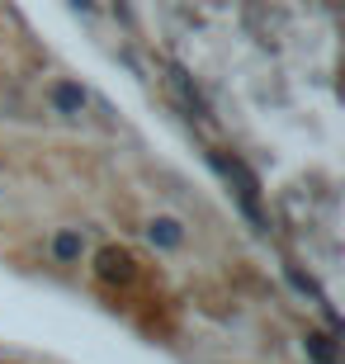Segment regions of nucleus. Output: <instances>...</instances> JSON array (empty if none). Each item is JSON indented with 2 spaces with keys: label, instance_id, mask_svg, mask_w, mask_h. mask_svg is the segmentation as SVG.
I'll return each mask as SVG.
<instances>
[{
  "label": "nucleus",
  "instance_id": "nucleus-4",
  "mask_svg": "<svg viewBox=\"0 0 345 364\" xmlns=\"http://www.w3.org/2000/svg\"><path fill=\"white\" fill-rule=\"evenodd\" d=\"M307 355H312V360L317 364H336L341 360V346H336V331H307Z\"/></svg>",
  "mask_w": 345,
  "mask_h": 364
},
{
  "label": "nucleus",
  "instance_id": "nucleus-3",
  "mask_svg": "<svg viewBox=\"0 0 345 364\" xmlns=\"http://www.w3.org/2000/svg\"><path fill=\"white\" fill-rule=\"evenodd\" d=\"M48 251H53L57 265H80V256H85V237H80L76 228H62V232H53Z\"/></svg>",
  "mask_w": 345,
  "mask_h": 364
},
{
  "label": "nucleus",
  "instance_id": "nucleus-7",
  "mask_svg": "<svg viewBox=\"0 0 345 364\" xmlns=\"http://www.w3.org/2000/svg\"><path fill=\"white\" fill-rule=\"evenodd\" d=\"M0 194H5V189H0Z\"/></svg>",
  "mask_w": 345,
  "mask_h": 364
},
{
  "label": "nucleus",
  "instance_id": "nucleus-6",
  "mask_svg": "<svg viewBox=\"0 0 345 364\" xmlns=\"http://www.w3.org/2000/svg\"><path fill=\"white\" fill-rule=\"evenodd\" d=\"M171 85H175V90H180V95H185V105L194 109L199 119H208V105H203V95L194 90V85H189V76H185V71H180V67H171Z\"/></svg>",
  "mask_w": 345,
  "mask_h": 364
},
{
  "label": "nucleus",
  "instance_id": "nucleus-1",
  "mask_svg": "<svg viewBox=\"0 0 345 364\" xmlns=\"http://www.w3.org/2000/svg\"><path fill=\"white\" fill-rule=\"evenodd\" d=\"M48 105H53V114H62V119H85L90 90L76 85V81H53L48 85Z\"/></svg>",
  "mask_w": 345,
  "mask_h": 364
},
{
  "label": "nucleus",
  "instance_id": "nucleus-5",
  "mask_svg": "<svg viewBox=\"0 0 345 364\" xmlns=\"http://www.w3.org/2000/svg\"><path fill=\"white\" fill-rule=\"evenodd\" d=\"M289 279H293V289H298V294H307V298H312V303H317V308L327 312V317H331V326H336V312L327 308V294H322V284L312 279V274H303V270H298V265H289Z\"/></svg>",
  "mask_w": 345,
  "mask_h": 364
},
{
  "label": "nucleus",
  "instance_id": "nucleus-2",
  "mask_svg": "<svg viewBox=\"0 0 345 364\" xmlns=\"http://www.w3.org/2000/svg\"><path fill=\"white\" fill-rule=\"evenodd\" d=\"M147 242L156 246V251H180V246H185V223L171 218V213H156L147 223Z\"/></svg>",
  "mask_w": 345,
  "mask_h": 364
}]
</instances>
